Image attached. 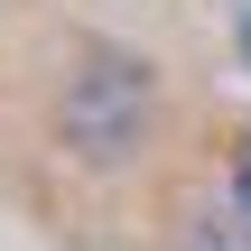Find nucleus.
Segmentation results:
<instances>
[{
	"label": "nucleus",
	"mask_w": 251,
	"mask_h": 251,
	"mask_svg": "<svg viewBox=\"0 0 251 251\" xmlns=\"http://www.w3.org/2000/svg\"><path fill=\"white\" fill-rule=\"evenodd\" d=\"M242 214H251V149H242Z\"/></svg>",
	"instance_id": "f257e3e1"
}]
</instances>
